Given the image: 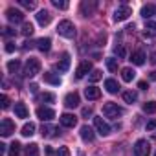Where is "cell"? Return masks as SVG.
Wrapping results in <instances>:
<instances>
[{
    "label": "cell",
    "instance_id": "6da1fadb",
    "mask_svg": "<svg viewBox=\"0 0 156 156\" xmlns=\"http://www.w3.org/2000/svg\"><path fill=\"white\" fill-rule=\"evenodd\" d=\"M57 33L61 37H66V39H73L75 37V26L72 20H61L57 24Z\"/></svg>",
    "mask_w": 156,
    "mask_h": 156
},
{
    "label": "cell",
    "instance_id": "7a4b0ae2",
    "mask_svg": "<svg viewBox=\"0 0 156 156\" xmlns=\"http://www.w3.org/2000/svg\"><path fill=\"white\" fill-rule=\"evenodd\" d=\"M37 73H41V61L35 59V57H30L26 61V66H24V75L26 77H35Z\"/></svg>",
    "mask_w": 156,
    "mask_h": 156
},
{
    "label": "cell",
    "instance_id": "3957f363",
    "mask_svg": "<svg viewBox=\"0 0 156 156\" xmlns=\"http://www.w3.org/2000/svg\"><path fill=\"white\" fill-rule=\"evenodd\" d=\"M103 114H105L107 118H110V119H118L119 116H123V108L118 107V103L108 101V103L103 105Z\"/></svg>",
    "mask_w": 156,
    "mask_h": 156
},
{
    "label": "cell",
    "instance_id": "277c9868",
    "mask_svg": "<svg viewBox=\"0 0 156 156\" xmlns=\"http://www.w3.org/2000/svg\"><path fill=\"white\" fill-rule=\"evenodd\" d=\"M151 152V143L147 140H138L134 143V156H149Z\"/></svg>",
    "mask_w": 156,
    "mask_h": 156
},
{
    "label": "cell",
    "instance_id": "5b68a950",
    "mask_svg": "<svg viewBox=\"0 0 156 156\" xmlns=\"http://www.w3.org/2000/svg\"><path fill=\"white\" fill-rule=\"evenodd\" d=\"M15 132V123L9 119V118H4L2 121H0V134H2L4 138H8V136H11Z\"/></svg>",
    "mask_w": 156,
    "mask_h": 156
},
{
    "label": "cell",
    "instance_id": "8992f818",
    "mask_svg": "<svg viewBox=\"0 0 156 156\" xmlns=\"http://www.w3.org/2000/svg\"><path fill=\"white\" fill-rule=\"evenodd\" d=\"M94 127H96V130H98V134H101V136H108L110 134V125L103 119V118H94Z\"/></svg>",
    "mask_w": 156,
    "mask_h": 156
},
{
    "label": "cell",
    "instance_id": "52a82bcc",
    "mask_svg": "<svg viewBox=\"0 0 156 156\" xmlns=\"http://www.w3.org/2000/svg\"><path fill=\"white\" fill-rule=\"evenodd\" d=\"M130 15H132V9L123 4V6H119V8L114 11V20H116V22H121V20H127Z\"/></svg>",
    "mask_w": 156,
    "mask_h": 156
},
{
    "label": "cell",
    "instance_id": "ba28073f",
    "mask_svg": "<svg viewBox=\"0 0 156 156\" xmlns=\"http://www.w3.org/2000/svg\"><path fill=\"white\" fill-rule=\"evenodd\" d=\"M87 73H92V62H90V61H83L79 66H77L75 77H77V79H83Z\"/></svg>",
    "mask_w": 156,
    "mask_h": 156
},
{
    "label": "cell",
    "instance_id": "9c48e42d",
    "mask_svg": "<svg viewBox=\"0 0 156 156\" xmlns=\"http://www.w3.org/2000/svg\"><path fill=\"white\" fill-rule=\"evenodd\" d=\"M37 118L42 119V121H51L55 118V112L51 108H48V107H39L37 108Z\"/></svg>",
    "mask_w": 156,
    "mask_h": 156
},
{
    "label": "cell",
    "instance_id": "30bf717a",
    "mask_svg": "<svg viewBox=\"0 0 156 156\" xmlns=\"http://www.w3.org/2000/svg\"><path fill=\"white\" fill-rule=\"evenodd\" d=\"M6 17H8V20L9 22H22L24 20V13L22 11H19V9H15V8H9L8 11H6Z\"/></svg>",
    "mask_w": 156,
    "mask_h": 156
},
{
    "label": "cell",
    "instance_id": "8fae6325",
    "mask_svg": "<svg viewBox=\"0 0 156 156\" xmlns=\"http://www.w3.org/2000/svg\"><path fill=\"white\" fill-rule=\"evenodd\" d=\"M59 119H61V125L66 127V129H72V127L77 125V118H75L73 114H68V112H66V114H61Z\"/></svg>",
    "mask_w": 156,
    "mask_h": 156
},
{
    "label": "cell",
    "instance_id": "7c38bea8",
    "mask_svg": "<svg viewBox=\"0 0 156 156\" xmlns=\"http://www.w3.org/2000/svg\"><path fill=\"white\" fill-rule=\"evenodd\" d=\"M64 105H66L68 108L79 107V94H77V92H70V94H66V98H64Z\"/></svg>",
    "mask_w": 156,
    "mask_h": 156
},
{
    "label": "cell",
    "instance_id": "4fadbf2b",
    "mask_svg": "<svg viewBox=\"0 0 156 156\" xmlns=\"http://www.w3.org/2000/svg\"><path fill=\"white\" fill-rule=\"evenodd\" d=\"M35 17H37V22H39L41 26H48V24L51 22V13L46 11V9H41Z\"/></svg>",
    "mask_w": 156,
    "mask_h": 156
},
{
    "label": "cell",
    "instance_id": "5bb4252c",
    "mask_svg": "<svg viewBox=\"0 0 156 156\" xmlns=\"http://www.w3.org/2000/svg\"><path fill=\"white\" fill-rule=\"evenodd\" d=\"M79 134H81V138H83L85 141H94V138H96L94 129H92V127H88V125H83V127H81V130H79Z\"/></svg>",
    "mask_w": 156,
    "mask_h": 156
},
{
    "label": "cell",
    "instance_id": "9a60e30c",
    "mask_svg": "<svg viewBox=\"0 0 156 156\" xmlns=\"http://www.w3.org/2000/svg\"><path fill=\"white\" fill-rule=\"evenodd\" d=\"M15 116L17 118H20V119H26L28 116H30V110H28V107L24 105V103H15Z\"/></svg>",
    "mask_w": 156,
    "mask_h": 156
},
{
    "label": "cell",
    "instance_id": "2e32d148",
    "mask_svg": "<svg viewBox=\"0 0 156 156\" xmlns=\"http://www.w3.org/2000/svg\"><path fill=\"white\" fill-rule=\"evenodd\" d=\"M42 77H44V81H46V83H50V85H55V87H59V85H61V77H59L57 73H53V72H44V73H42Z\"/></svg>",
    "mask_w": 156,
    "mask_h": 156
},
{
    "label": "cell",
    "instance_id": "e0dca14e",
    "mask_svg": "<svg viewBox=\"0 0 156 156\" xmlns=\"http://www.w3.org/2000/svg\"><path fill=\"white\" fill-rule=\"evenodd\" d=\"M68 68H70V53H62V57L57 62V70L59 72H68Z\"/></svg>",
    "mask_w": 156,
    "mask_h": 156
},
{
    "label": "cell",
    "instance_id": "ac0fdd59",
    "mask_svg": "<svg viewBox=\"0 0 156 156\" xmlns=\"http://www.w3.org/2000/svg\"><path fill=\"white\" fill-rule=\"evenodd\" d=\"M145 53L141 51V50H136L132 55H130V61H132V64H136V66H141L143 62H145Z\"/></svg>",
    "mask_w": 156,
    "mask_h": 156
},
{
    "label": "cell",
    "instance_id": "d6986e66",
    "mask_svg": "<svg viewBox=\"0 0 156 156\" xmlns=\"http://www.w3.org/2000/svg\"><path fill=\"white\" fill-rule=\"evenodd\" d=\"M50 48H51V39H48V37H42V39H39L37 41V50H41V51H50Z\"/></svg>",
    "mask_w": 156,
    "mask_h": 156
},
{
    "label": "cell",
    "instance_id": "ffe728a7",
    "mask_svg": "<svg viewBox=\"0 0 156 156\" xmlns=\"http://www.w3.org/2000/svg\"><path fill=\"white\" fill-rule=\"evenodd\" d=\"M99 96H101V90L99 88H96V87H88V88H85V98L87 99H99Z\"/></svg>",
    "mask_w": 156,
    "mask_h": 156
},
{
    "label": "cell",
    "instance_id": "44dd1931",
    "mask_svg": "<svg viewBox=\"0 0 156 156\" xmlns=\"http://www.w3.org/2000/svg\"><path fill=\"white\" fill-rule=\"evenodd\" d=\"M105 88H107V92H108V94H118L119 85H118V81H116V79H105Z\"/></svg>",
    "mask_w": 156,
    "mask_h": 156
},
{
    "label": "cell",
    "instance_id": "7402d4cb",
    "mask_svg": "<svg viewBox=\"0 0 156 156\" xmlns=\"http://www.w3.org/2000/svg\"><path fill=\"white\" fill-rule=\"evenodd\" d=\"M154 15H156V6H154V4H147V6L141 8V17H143V19H151V17H154Z\"/></svg>",
    "mask_w": 156,
    "mask_h": 156
},
{
    "label": "cell",
    "instance_id": "603a6c76",
    "mask_svg": "<svg viewBox=\"0 0 156 156\" xmlns=\"http://www.w3.org/2000/svg\"><path fill=\"white\" fill-rule=\"evenodd\" d=\"M134 77H136V72H134L132 68H123V70H121V79H123L125 83H130Z\"/></svg>",
    "mask_w": 156,
    "mask_h": 156
},
{
    "label": "cell",
    "instance_id": "cb8c5ba5",
    "mask_svg": "<svg viewBox=\"0 0 156 156\" xmlns=\"http://www.w3.org/2000/svg\"><path fill=\"white\" fill-rule=\"evenodd\" d=\"M35 130H37L35 123H31V121H30V123H26V125L22 127V132H20V134H22V136H26V138H30V136H33V134H35Z\"/></svg>",
    "mask_w": 156,
    "mask_h": 156
},
{
    "label": "cell",
    "instance_id": "d4e9b609",
    "mask_svg": "<svg viewBox=\"0 0 156 156\" xmlns=\"http://www.w3.org/2000/svg\"><path fill=\"white\" fill-rule=\"evenodd\" d=\"M136 99H138V94H136V92H132V90L123 92V101H125V103H130V105H132Z\"/></svg>",
    "mask_w": 156,
    "mask_h": 156
},
{
    "label": "cell",
    "instance_id": "484cf974",
    "mask_svg": "<svg viewBox=\"0 0 156 156\" xmlns=\"http://www.w3.org/2000/svg\"><path fill=\"white\" fill-rule=\"evenodd\" d=\"M20 147H22V145H20L19 141H13V143L9 145V152H8V154H9V156H19V154H20Z\"/></svg>",
    "mask_w": 156,
    "mask_h": 156
},
{
    "label": "cell",
    "instance_id": "4316f807",
    "mask_svg": "<svg viewBox=\"0 0 156 156\" xmlns=\"http://www.w3.org/2000/svg\"><path fill=\"white\" fill-rule=\"evenodd\" d=\"M26 156H39V145L37 143H30L26 147Z\"/></svg>",
    "mask_w": 156,
    "mask_h": 156
},
{
    "label": "cell",
    "instance_id": "83f0119b",
    "mask_svg": "<svg viewBox=\"0 0 156 156\" xmlns=\"http://www.w3.org/2000/svg\"><path fill=\"white\" fill-rule=\"evenodd\" d=\"M145 33H147V35H151V37H156V22L149 20V22H147V26H145Z\"/></svg>",
    "mask_w": 156,
    "mask_h": 156
},
{
    "label": "cell",
    "instance_id": "f1b7e54d",
    "mask_svg": "<svg viewBox=\"0 0 156 156\" xmlns=\"http://www.w3.org/2000/svg\"><path fill=\"white\" fill-rule=\"evenodd\" d=\"M143 112L154 114V112H156V101H147V103L143 105Z\"/></svg>",
    "mask_w": 156,
    "mask_h": 156
},
{
    "label": "cell",
    "instance_id": "f546056e",
    "mask_svg": "<svg viewBox=\"0 0 156 156\" xmlns=\"http://www.w3.org/2000/svg\"><path fill=\"white\" fill-rule=\"evenodd\" d=\"M101 77H103V75H101V72H99V70H92V73L88 75V81H90V83H98Z\"/></svg>",
    "mask_w": 156,
    "mask_h": 156
},
{
    "label": "cell",
    "instance_id": "4dcf8cb0",
    "mask_svg": "<svg viewBox=\"0 0 156 156\" xmlns=\"http://www.w3.org/2000/svg\"><path fill=\"white\" fill-rule=\"evenodd\" d=\"M19 68H20V61L13 59V61H9V62H8V70H9L11 73H15V72H17Z\"/></svg>",
    "mask_w": 156,
    "mask_h": 156
},
{
    "label": "cell",
    "instance_id": "1f68e13d",
    "mask_svg": "<svg viewBox=\"0 0 156 156\" xmlns=\"http://www.w3.org/2000/svg\"><path fill=\"white\" fill-rule=\"evenodd\" d=\"M107 68H108L110 72H116V70H118V59H114V57L107 59Z\"/></svg>",
    "mask_w": 156,
    "mask_h": 156
},
{
    "label": "cell",
    "instance_id": "d6a6232c",
    "mask_svg": "<svg viewBox=\"0 0 156 156\" xmlns=\"http://www.w3.org/2000/svg\"><path fill=\"white\" fill-rule=\"evenodd\" d=\"M39 99H41V101H44V103H53V101H55V96H53L51 92H44Z\"/></svg>",
    "mask_w": 156,
    "mask_h": 156
},
{
    "label": "cell",
    "instance_id": "836d02e7",
    "mask_svg": "<svg viewBox=\"0 0 156 156\" xmlns=\"http://www.w3.org/2000/svg\"><path fill=\"white\" fill-rule=\"evenodd\" d=\"M19 4L24 6L26 9H35V2H31V0H19Z\"/></svg>",
    "mask_w": 156,
    "mask_h": 156
},
{
    "label": "cell",
    "instance_id": "e575fe53",
    "mask_svg": "<svg viewBox=\"0 0 156 156\" xmlns=\"http://www.w3.org/2000/svg\"><path fill=\"white\" fill-rule=\"evenodd\" d=\"M31 33H33V26H31L30 22H26V24L22 26V35L28 37V35H31Z\"/></svg>",
    "mask_w": 156,
    "mask_h": 156
},
{
    "label": "cell",
    "instance_id": "d590c367",
    "mask_svg": "<svg viewBox=\"0 0 156 156\" xmlns=\"http://www.w3.org/2000/svg\"><path fill=\"white\" fill-rule=\"evenodd\" d=\"M57 129H51L50 125H42V136H51V132Z\"/></svg>",
    "mask_w": 156,
    "mask_h": 156
},
{
    "label": "cell",
    "instance_id": "8d00e7d4",
    "mask_svg": "<svg viewBox=\"0 0 156 156\" xmlns=\"http://www.w3.org/2000/svg\"><path fill=\"white\" fill-rule=\"evenodd\" d=\"M53 6H55L57 9H66V8H68V4L62 2V0H53Z\"/></svg>",
    "mask_w": 156,
    "mask_h": 156
},
{
    "label": "cell",
    "instance_id": "74e56055",
    "mask_svg": "<svg viewBox=\"0 0 156 156\" xmlns=\"http://www.w3.org/2000/svg\"><path fill=\"white\" fill-rule=\"evenodd\" d=\"M0 103H2V108H9V98L6 94H2V98H0Z\"/></svg>",
    "mask_w": 156,
    "mask_h": 156
},
{
    "label": "cell",
    "instance_id": "f35d334b",
    "mask_svg": "<svg viewBox=\"0 0 156 156\" xmlns=\"http://www.w3.org/2000/svg\"><path fill=\"white\" fill-rule=\"evenodd\" d=\"M116 55L123 59V57L127 55V51H125V48H123V46H116Z\"/></svg>",
    "mask_w": 156,
    "mask_h": 156
},
{
    "label": "cell",
    "instance_id": "ab89813d",
    "mask_svg": "<svg viewBox=\"0 0 156 156\" xmlns=\"http://www.w3.org/2000/svg\"><path fill=\"white\" fill-rule=\"evenodd\" d=\"M57 156H70V151H68V147H61V149L57 151Z\"/></svg>",
    "mask_w": 156,
    "mask_h": 156
},
{
    "label": "cell",
    "instance_id": "60d3db41",
    "mask_svg": "<svg viewBox=\"0 0 156 156\" xmlns=\"http://www.w3.org/2000/svg\"><path fill=\"white\" fill-rule=\"evenodd\" d=\"M4 35H6V37H11V35H15V30L8 26V28H4Z\"/></svg>",
    "mask_w": 156,
    "mask_h": 156
},
{
    "label": "cell",
    "instance_id": "b9f144b4",
    "mask_svg": "<svg viewBox=\"0 0 156 156\" xmlns=\"http://www.w3.org/2000/svg\"><path fill=\"white\" fill-rule=\"evenodd\" d=\"M147 130H156V119H151L147 123Z\"/></svg>",
    "mask_w": 156,
    "mask_h": 156
},
{
    "label": "cell",
    "instance_id": "7bdbcfd3",
    "mask_svg": "<svg viewBox=\"0 0 156 156\" xmlns=\"http://www.w3.org/2000/svg\"><path fill=\"white\" fill-rule=\"evenodd\" d=\"M6 51H8V53L15 51V44H13V42H6Z\"/></svg>",
    "mask_w": 156,
    "mask_h": 156
},
{
    "label": "cell",
    "instance_id": "ee69618b",
    "mask_svg": "<svg viewBox=\"0 0 156 156\" xmlns=\"http://www.w3.org/2000/svg\"><path fill=\"white\" fill-rule=\"evenodd\" d=\"M81 114H83V118H88V116H92V108H90V107H87V108H83V112H81Z\"/></svg>",
    "mask_w": 156,
    "mask_h": 156
},
{
    "label": "cell",
    "instance_id": "f6af8a7d",
    "mask_svg": "<svg viewBox=\"0 0 156 156\" xmlns=\"http://www.w3.org/2000/svg\"><path fill=\"white\" fill-rule=\"evenodd\" d=\"M138 88H141V90H147V88H149L147 81H140V83H138Z\"/></svg>",
    "mask_w": 156,
    "mask_h": 156
},
{
    "label": "cell",
    "instance_id": "bcb514c9",
    "mask_svg": "<svg viewBox=\"0 0 156 156\" xmlns=\"http://www.w3.org/2000/svg\"><path fill=\"white\" fill-rule=\"evenodd\" d=\"M55 154H57V152H55L51 147H46V156H55Z\"/></svg>",
    "mask_w": 156,
    "mask_h": 156
},
{
    "label": "cell",
    "instance_id": "7dc6e473",
    "mask_svg": "<svg viewBox=\"0 0 156 156\" xmlns=\"http://www.w3.org/2000/svg\"><path fill=\"white\" fill-rule=\"evenodd\" d=\"M30 90H31V92H33V94H35V92H37V90H39V87H37V85H35V83H31V85H30Z\"/></svg>",
    "mask_w": 156,
    "mask_h": 156
},
{
    "label": "cell",
    "instance_id": "c3c4849f",
    "mask_svg": "<svg viewBox=\"0 0 156 156\" xmlns=\"http://www.w3.org/2000/svg\"><path fill=\"white\" fill-rule=\"evenodd\" d=\"M151 62H152V64H156V51H152V53H151Z\"/></svg>",
    "mask_w": 156,
    "mask_h": 156
},
{
    "label": "cell",
    "instance_id": "681fc988",
    "mask_svg": "<svg viewBox=\"0 0 156 156\" xmlns=\"http://www.w3.org/2000/svg\"><path fill=\"white\" fill-rule=\"evenodd\" d=\"M6 152V145L4 143H0V154H4Z\"/></svg>",
    "mask_w": 156,
    "mask_h": 156
},
{
    "label": "cell",
    "instance_id": "f907efd6",
    "mask_svg": "<svg viewBox=\"0 0 156 156\" xmlns=\"http://www.w3.org/2000/svg\"><path fill=\"white\" fill-rule=\"evenodd\" d=\"M151 79H156V72H152V73H151Z\"/></svg>",
    "mask_w": 156,
    "mask_h": 156
},
{
    "label": "cell",
    "instance_id": "816d5d0a",
    "mask_svg": "<svg viewBox=\"0 0 156 156\" xmlns=\"http://www.w3.org/2000/svg\"><path fill=\"white\" fill-rule=\"evenodd\" d=\"M154 156H156V152H154Z\"/></svg>",
    "mask_w": 156,
    "mask_h": 156
}]
</instances>
